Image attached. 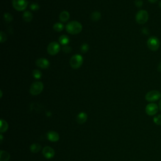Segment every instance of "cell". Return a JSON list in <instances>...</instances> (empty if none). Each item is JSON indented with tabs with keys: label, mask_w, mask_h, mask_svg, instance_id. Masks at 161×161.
Returning a JSON list of instances; mask_svg holds the SVG:
<instances>
[{
	"label": "cell",
	"mask_w": 161,
	"mask_h": 161,
	"mask_svg": "<svg viewBox=\"0 0 161 161\" xmlns=\"http://www.w3.org/2000/svg\"><path fill=\"white\" fill-rule=\"evenodd\" d=\"M135 5H136V7H137L138 8L142 7L143 5V1L142 0H135Z\"/></svg>",
	"instance_id": "cell-29"
},
{
	"label": "cell",
	"mask_w": 161,
	"mask_h": 161,
	"mask_svg": "<svg viewBox=\"0 0 161 161\" xmlns=\"http://www.w3.org/2000/svg\"><path fill=\"white\" fill-rule=\"evenodd\" d=\"M102 17V15H101L100 12L98 11H95L93 12L91 15V19L94 22H97Z\"/></svg>",
	"instance_id": "cell-18"
},
{
	"label": "cell",
	"mask_w": 161,
	"mask_h": 161,
	"mask_svg": "<svg viewBox=\"0 0 161 161\" xmlns=\"http://www.w3.org/2000/svg\"><path fill=\"white\" fill-rule=\"evenodd\" d=\"M89 50V46L87 44H83L80 47V51L83 53H86Z\"/></svg>",
	"instance_id": "cell-25"
},
{
	"label": "cell",
	"mask_w": 161,
	"mask_h": 161,
	"mask_svg": "<svg viewBox=\"0 0 161 161\" xmlns=\"http://www.w3.org/2000/svg\"><path fill=\"white\" fill-rule=\"evenodd\" d=\"M33 76L35 79H39L42 77V72L38 69H35L33 71Z\"/></svg>",
	"instance_id": "cell-22"
},
{
	"label": "cell",
	"mask_w": 161,
	"mask_h": 161,
	"mask_svg": "<svg viewBox=\"0 0 161 161\" xmlns=\"http://www.w3.org/2000/svg\"><path fill=\"white\" fill-rule=\"evenodd\" d=\"M149 13L145 10H141L138 11L136 15L135 20L138 24H144L149 20Z\"/></svg>",
	"instance_id": "cell-2"
},
{
	"label": "cell",
	"mask_w": 161,
	"mask_h": 161,
	"mask_svg": "<svg viewBox=\"0 0 161 161\" xmlns=\"http://www.w3.org/2000/svg\"><path fill=\"white\" fill-rule=\"evenodd\" d=\"M159 107L154 103L148 104L146 108V112L149 116H154L158 112Z\"/></svg>",
	"instance_id": "cell-9"
},
{
	"label": "cell",
	"mask_w": 161,
	"mask_h": 161,
	"mask_svg": "<svg viewBox=\"0 0 161 161\" xmlns=\"http://www.w3.org/2000/svg\"><path fill=\"white\" fill-rule=\"evenodd\" d=\"M8 128V125L6 121L3 120H1V127H0V128H1V132L2 133L5 132L7 130Z\"/></svg>",
	"instance_id": "cell-21"
},
{
	"label": "cell",
	"mask_w": 161,
	"mask_h": 161,
	"mask_svg": "<svg viewBox=\"0 0 161 161\" xmlns=\"http://www.w3.org/2000/svg\"><path fill=\"white\" fill-rule=\"evenodd\" d=\"M69 17H70V15L69 12L67 11H63L59 15V20H60V22H62L63 23L67 22L68 20L69 19Z\"/></svg>",
	"instance_id": "cell-14"
},
{
	"label": "cell",
	"mask_w": 161,
	"mask_h": 161,
	"mask_svg": "<svg viewBox=\"0 0 161 161\" xmlns=\"http://www.w3.org/2000/svg\"><path fill=\"white\" fill-rule=\"evenodd\" d=\"M42 153H43L44 156L47 159H51V158L54 157V156L55 155L54 150L52 147H49V146L45 147L44 148Z\"/></svg>",
	"instance_id": "cell-11"
},
{
	"label": "cell",
	"mask_w": 161,
	"mask_h": 161,
	"mask_svg": "<svg viewBox=\"0 0 161 161\" xmlns=\"http://www.w3.org/2000/svg\"><path fill=\"white\" fill-rule=\"evenodd\" d=\"M59 43H60V44L64 46H67V44H68L69 43V42H70V40H69V37H68L67 35H61V36H60V37H59Z\"/></svg>",
	"instance_id": "cell-15"
},
{
	"label": "cell",
	"mask_w": 161,
	"mask_h": 161,
	"mask_svg": "<svg viewBox=\"0 0 161 161\" xmlns=\"http://www.w3.org/2000/svg\"><path fill=\"white\" fill-rule=\"evenodd\" d=\"M4 20L5 21L7 22V23H10L11 22L12 20H13V16H11V14H10L9 13H6L4 14Z\"/></svg>",
	"instance_id": "cell-23"
},
{
	"label": "cell",
	"mask_w": 161,
	"mask_h": 161,
	"mask_svg": "<svg viewBox=\"0 0 161 161\" xmlns=\"http://www.w3.org/2000/svg\"><path fill=\"white\" fill-rule=\"evenodd\" d=\"M157 70L159 72H161V62L159 64V65L157 66Z\"/></svg>",
	"instance_id": "cell-30"
},
{
	"label": "cell",
	"mask_w": 161,
	"mask_h": 161,
	"mask_svg": "<svg viewBox=\"0 0 161 161\" xmlns=\"http://www.w3.org/2000/svg\"><path fill=\"white\" fill-rule=\"evenodd\" d=\"M10 158V155L6 151L1 150L0 154V161H8Z\"/></svg>",
	"instance_id": "cell-17"
},
{
	"label": "cell",
	"mask_w": 161,
	"mask_h": 161,
	"mask_svg": "<svg viewBox=\"0 0 161 161\" xmlns=\"http://www.w3.org/2000/svg\"><path fill=\"white\" fill-rule=\"evenodd\" d=\"M82 25L77 21H72L69 22L66 26V31L71 35H77L82 31Z\"/></svg>",
	"instance_id": "cell-1"
},
{
	"label": "cell",
	"mask_w": 161,
	"mask_h": 161,
	"mask_svg": "<svg viewBox=\"0 0 161 161\" xmlns=\"http://www.w3.org/2000/svg\"><path fill=\"white\" fill-rule=\"evenodd\" d=\"M148 48L152 51H157L160 47V40L157 37H150L147 42Z\"/></svg>",
	"instance_id": "cell-3"
},
{
	"label": "cell",
	"mask_w": 161,
	"mask_h": 161,
	"mask_svg": "<svg viewBox=\"0 0 161 161\" xmlns=\"http://www.w3.org/2000/svg\"><path fill=\"white\" fill-rule=\"evenodd\" d=\"M12 5L16 10L18 11H22L27 8L28 2L27 0H13Z\"/></svg>",
	"instance_id": "cell-6"
},
{
	"label": "cell",
	"mask_w": 161,
	"mask_h": 161,
	"mask_svg": "<svg viewBox=\"0 0 161 161\" xmlns=\"http://www.w3.org/2000/svg\"><path fill=\"white\" fill-rule=\"evenodd\" d=\"M154 122L156 125L161 126V115H157L154 118Z\"/></svg>",
	"instance_id": "cell-24"
},
{
	"label": "cell",
	"mask_w": 161,
	"mask_h": 161,
	"mask_svg": "<svg viewBox=\"0 0 161 161\" xmlns=\"http://www.w3.org/2000/svg\"><path fill=\"white\" fill-rule=\"evenodd\" d=\"M60 50V45L56 42H52L50 43L47 47V52L51 55H55L57 54Z\"/></svg>",
	"instance_id": "cell-8"
},
{
	"label": "cell",
	"mask_w": 161,
	"mask_h": 161,
	"mask_svg": "<svg viewBox=\"0 0 161 161\" xmlns=\"http://www.w3.org/2000/svg\"><path fill=\"white\" fill-rule=\"evenodd\" d=\"M148 1L151 3H155L158 1V0H148Z\"/></svg>",
	"instance_id": "cell-31"
},
{
	"label": "cell",
	"mask_w": 161,
	"mask_h": 161,
	"mask_svg": "<svg viewBox=\"0 0 161 161\" xmlns=\"http://www.w3.org/2000/svg\"><path fill=\"white\" fill-rule=\"evenodd\" d=\"M83 63V58L82 55L76 54L73 55L70 60V65L73 69H78Z\"/></svg>",
	"instance_id": "cell-4"
},
{
	"label": "cell",
	"mask_w": 161,
	"mask_h": 161,
	"mask_svg": "<svg viewBox=\"0 0 161 161\" xmlns=\"http://www.w3.org/2000/svg\"><path fill=\"white\" fill-rule=\"evenodd\" d=\"M44 89V85L42 82H35L32 83L30 88V93L33 96H37L42 93Z\"/></svg>",
	"instance_id": "cell-5"
},
{
	"label": "cell",
	"mask_w": 161,
	"mask_h": 161,
	"mask_svg": "<svg viewBox=\"0 0 161 161\" xmlns=\"http://www.w3.org/2000/svg\"><path fill=\"white\" fill-rule=\"evenodd\" d=\"M159 7H160V8H161V2H159Z\"/></svg>",
	"instance_id": "cell-33"
},
{
	"label": "cell",
	"mask_w": 161,
	"mask_h": 161,
	"mask_svg": "<svg viewBox=\"0 0 161 161\" xmlns=\"http://www.w3.org/2000/svg\"><path fill=\"white\" fill-rule=\"evenodd\" d=\"M6 40H7V35L3 32H2L1 35H0V41H1L2 43H3L4 42L6 41Z\"/></svg>",
	"instance_id": "cell-26"
},
{
	"label": "cell",
	"mask_w": 161,
	"mask_h": 161,
	"mask_svg": "<svg viewBox=\"0 0 161 161\" xmlns=\"http://www.w3.org/2000/svg\"><path fill=\"white\" fill-rule=\"evenodd\" d=\"M30 150L33 153H37L41 149V146L38 144H33L30 146Z\"/></svg>",
	"instance_id": "cell-20"
},
{
	"label": "cell",
	"mask_w": 161,
	"mask_h": 161,
	"mask_svg": "<svg viewBox=\"0 0 161 161\" xmlns=\"http://www.w3.org/2000/svg\"><path fill=\"white\" fill-rule=\"evenodd\" d=\"M159 108L160 110L161 111V99H160V102H159Z\"/></svg>",
	"instance_id": "cell-32"
},
{
	"label": "cell",
	"mask_w": 161,
	"mask_h": 161,
	"mask_svg": "<svg viewBox=\"0 0 161 161\" xmlns=\"http://www.w3.org/2000/svg\"><path fill=\"white\" fill-rule=\"evenodd\" d=\"M23 19L26 22H30L33 19V15L28 11H26L23 14Z\"/></svg>",
	"instance_id": "cell-16"
},
{
	"label": "cell",
	"mask_w": 161,
	"mask_h": 161,
	"mask_svg": "<svg viewBox=\"0 0 161 161\" xmlns=\"http://www.w3.org/2000/svg\"><path fill=\"white\" fill-rule=\"evenodd\" d=\"M30 8L33 11H37L40 8L39 5L38 4H37V3H32V4H31L30 6Z\"/></svg>",
	"instance_id": "cell-27"
},
{
	"label": "cell",
	"mask_w": 161,
	"mask_h": 161,
	"mask_svg": "<svg viewBox=\"0 0 161 161\" xmlns=\"http://www.w3.org/2000/svg\"><path fill=\"white\" fill-rule=\"evenodd\" d=\"M161 98V93L156 90H152L148 92L146 95V99L149 102H154L160 99Z\"/></svg>",
	"instance_id": "cell-7"
},
{
	"label": "cell",
	"mask_w": 161,
	"mask_h": 161,
	"mask_svg": "<svg viewBox=\"0 0 161 161\" xmlns=\"http://www.w3.org/2000/svg\"><path fill=\"white\" fill-rule=\"evenodd\" d=\"M64 26L61 23H56L53 26L54 30L57 32H62L64 30Z\"/></svg>",
	"instance_id": "cell-19"
},
{
	"label": "cell",
	"mask_w": 161,
	"mask_h": 161,
	"mask_svg": "<svg viewBox=\"0 0 161 161\" xmlns=\"http://www.w3.org/2000/svg\"><path fill=\"white\" fill-rule=\"evenodd\" d=\"M63 50L64 52L66 53V54H68L69 52H71L72 51V49H71V47H69V46H65L63 47Z\"/></svg>",
	"instance_id": "cell-28"
},
{
	"label": "cell",
	"mask_w": 161,
	"mask_h": 161,
	"mask_svg": "<svg viewBox=\"0 0 161 161\" xmlns=\"http://www.w3.org/2000/svg\"><path fill=\"white\" fill-rule=\"evenodd\" d=\"M87 114L82 112V113H80L76 118V120H77V122L79 124H83L84 123H85L87 120Z\"/></svg>",
	"instance_id": "cell-13"
},
{
	"label": "cell",
	"mask_w": 161,
	"mask_h": 161,
	"mask_svg": "<svg viewBox=\"0 0 161 161\" xmlns=\"http://www.w3.org/2000/svg\"><path fill=\"white\" fill-rule=\"evenodd\" d=\"M37 67L41 69H47L50 66L49 60L44 58H39L36 60L35 63Z\"/></svg>",
	"instance_id": "cell-10"
},
{
	"label": "cell",
	"mask_w": 161,
	"mask_h": 161,
	"mask_svg": "<svg viewBox=\"0 0 161 161\" xmlns=\"http://www.w3.org/2000/svg\"><path fill=\"white\" fill-rule=\"evenodd\" d=\"M47 137L48 140L51 142H57L59 140V135L54 131H49L47 134Z\"/></svg>",
	"instance_id": "cell-12"
}]
</instances>
